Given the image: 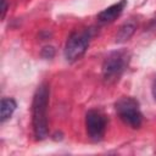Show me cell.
<instances>
[{
	"mask_svg": "<svg viewBox=\"0 0 156 156\" xmlns=\"http://www.w3.org/2000/svg\"><path fill=\"white\" fill-rule=\"evenodd\" d=\"M50 89L46 83L40 84L33 96L32 102V123L37 140H43L48 136V106Z\"/></svg>",
	"mask_w": 156,
	"mask_h": 156,
	"instance_id": "1",
	"label": "cell"
},
{
	"mask_svg": "<svg viewBox=\"0 0 156 156\" xmlns=\"http://www.w3.org/2000/svg\"><path fill=\"white\" fill-rule=\"evenodd\" d=\"M129 63V54L126 50L110 52L102 63V79L106 84H115L119 80Z\"/></svg>",
	"mask_w": 156,
	"mask_h": 156,
	"instance_id": "2",
	"label": "cell"
},
{
	"mask_svg": "<svg viewBox=\"0 0 156 156\" xmlns=\"http://www.w3.org/2000/svg\"><path fill=\"white\" fill-rule=\"evenodd\" d=\"M115 108L119 118L130 128H139L143 123V113L140 111L139 102L130 98V96H123L121 98L116 104Z\"/></svg>",
	"mask_w": 156,
	"mask_h": 156,
	"instance_id": "3",
	"label": "cell"
},
{
	"mask_svg": "<svg viewBox=\"0 0 156 156\" xmlns=\"http://www.w3.org/2000/svg\"><path fill=\"white\" fill-rule=\"evenodd\" d=\"M90 41L89 30H76L73 32L65 45V57L68 62L79 60L87 51Z\"/></svg>",
	"mask_w": 156,
	"mask_h": 156,
	"instance_id": "4",
	"label": "cell"
},
{
	"mask_svg": "<svg viewBox=\"0 0 156 156\" xmlns=\"http://www.w3.org/2000/svg\"><path fill=\"white\" fill-rule=\"evenodd\" d=\"M107 119L106 116L99 110H89L85 116V127L89 139L93 141H100L106 130Z\"/></svg>",
	"mask_w": 156,
	"mask_h": 156,
	"instance_id": "5",
	"label": "cell"
},
{
	"mask_svg": "<svg viewBox=\"0 0 156 156\" xmlns=\"http://www.w3.org/2000/svg\"><path fill=\"white\" fill-rule=\"evenodd\" d=\"M126 5H127V1L126 0H121V1H118V2H116L113 5H111V6H108L107 9L102 10L98 15L99 22L100 23H111V22H113L123 12Z\"/></svg>",
	"mask_w": 156,
	"mask_h": 156,
	"instance_id": "6",
	"label": "cell"
},
{
	"mask_svg": "<svg viewBox=\"0 0 156 156\" xmlns=\"http://www.w3.org/2000/svg\"><path fill=\"white\" fill-rule=\"evenodd\" d=\"M135 28H136V23L134 21H128L126 22L123 26H121V28L118 29L117 32V35H116V41L117 43H123V41H127L135 32Z\"/></svg>",
	"mask_w": 156,
	"mask_h": 156,
	"instance_id": "7",
	"label": "cell"
},
{
	"mask_svg": "<svg viewBox=\"0 0 156 156\" xmlns=\"http://www.w3.org/2000/svg\"><path fill=\"white\" fill-rule=\"evenodd\" d=\"M16 101L12 98H2L1 100V106H0V119L1 122H5L9 119L13 111L16 110Z\"/></svg>",
	"mask_w": 156,
	"mask_h": 156,
	"instance_id": "8",
	"label": "cell"
},
{
	"mask_svg": "<svg viewBox=\"0 0 156 156\" xmlns=\"http://www.w3.org/2000/svg\"><path fill=\"white\" fill-rule=\"evenodd\" d=\"M54 54H55V51H54V48H51V46H46V48H44V50H43V56L44 57H48V58H51L52 56H54Z\"/></svg>",
	"mask_w": 156,
	"mask_h": 156,
	"instance_id": "9",
	"label": "cell"
},
{
	"mask_svg": "<svg viewBox=\"0 0 156 156\" xmlns=\"http://www.w3.org/2000/svg\"><path fill=\"white\" fill-rule=\"evenodd\" d=\"M2 7H1V18L5 17V12H6V0H1Z\"/></svg>",
	"mask_w": 156,
	"mask_h": 156,
	"instance_id": "10",
	"label": "cell"
},
{
	"mask_svg": "<svg viewBox=\"0 0 156 156\" xmlns=\"http://www.w3.org/2000/svg\"><path fill=\"white\" fill-rule=\"evenodd\" d=\"M152 95H154V98H155V100H156V79H155L154 85H152Z\"/></svg>",
	"mask_w": 156,
	"mask_h": 156,
	"instance_id": "11",
	"label": "cell"
}]
</instances>
